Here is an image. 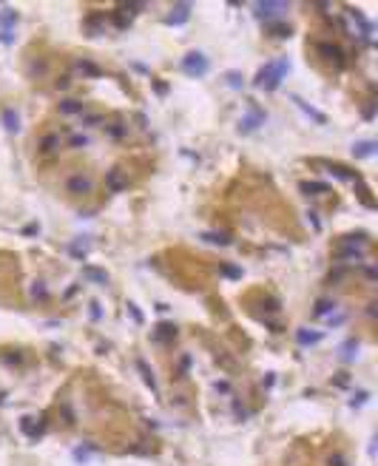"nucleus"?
<instances>
[{"mask_svg":"<svg viewBox=\"0 0 378 466\" xmlns=\"http://www.w3.org/2000/svg\"><path fill=\"white\" fill-rule=\"evenodd\" d=\"M287 71H290V63H287V57H282V60H276V63H267V66L256 74L253 86L265 88V91H276L279 83L285 80V74H287Z\"/></svg>","mask_w":378,"mask_h":466,"instance_id":"f257e3e1","label":"nucleus"},{"mask_svg":"<svg viewBox=\"0 0 378 466\" xmlns=\"http://www.w3.org/2000/svg\"><path fill=\"white\" fill-rule=\"evenodd\" d=\"M182 71L191 74V77H205L211 71V63H208V57L202 51H191L182 57Z\"/></svg>","mask_w":378,"mask_h":466,"instance_id":"f03ea898","label":"nucleus"},{"mask_svg":"<svg viewBox=\"0 0 378 466\" xmlns=\"http://www.w3.org/2000/svg\"><path fill=\"white\" fill-rule=\"evenodd\" d=\"M66 191L71 193V196H88V193L94 191V179L83 171H74L66 179Z\"/></svg>","mask_w":378,"mask_h":466,"instance_id":"7ed1b4c3","label":"nucleus"},{"mask_svg":"<svg viewBox=\"0 0 378 466\" xmlns=\"http://www.w3.org/2000/svg\"><path fill=\"white\" fill-rule=\"evenodd\" d=\"M316 51L321 54L327 63H333V66H338V68L347 63V54H344V48L338 46V43H327L324 40V43H318V46H316Z\"/></svg>","mask_w":378,"mask_h":466,"instance_id":"20e7f679","label":"nucleus"},{"mask_svg":"<svg viewBox=\"0 0 378 466\" xmlns=\"http://www.w3.org/2000/svg\"><path fill=\"white\" fill-rule=\"evenodd\" d=\"M37 151H40V157H54L60 151V134H54V131L43 134L37 140Z\"/></svg>","mask_w":378,"mask_h":466,"instance_id":"39448f33","label":"nucleus"},{"mask_svg":"<svg viewBox=\"0 0 378 466\" xmlns=\"http://www.w3.org/2000/svg\"><path fill=\"white\" fill-rule=\"evenodd\" d=\"M253 9L259 20H273V17H282V12H287V3H256Z\"/></svg>","mask_w":378,"mask_h":466,"instance_id":"423d86ee","label":"nucleus"},{"mask_svg":"<svg viewBox=\"0 0 378 466\" xmlns=\"http://www.w3.org/2000/svg\"><path fill=\"white\" fill-rule=\"evenodd\" d=\"M316 165L327 168V171H330L333 176H338V179H347V182H358V173H356V171H350V168H347V165H341V162H321V160H318Z\"/></svg>","mask_w":378,"mask_h":466,"instance_id":"0eeeda50","label":"nucleus"},{"mask_svg":"<svg viewBox=\"0 0 378 466\" xmlns=\"http://www.w3.org/2000/svg\"><path fill=\"white\" fill-rule=\"evenodd\" d=\"M191 9H193L191 3H177V6L171 9V14L165 17V23H168V26H182V23L191 17Z\"/></svg>","mask_w":378,"mask_h":466,"instance_id":"6e6552de","label":"nucleus"},{"mask_svg":"<svg viewBox=\"0 0 378 466\" xmlns=\"http://www.w3.org/2000/svg\"><path fill=\"white\" fill-rule=\"evenodd\" d=\"M125 185H128V179L122 176V171H117V168H114V171L106 173V188H108L111 193H119Z\"/></svg>","mask_w":378,"mask_h":466,"instance_id":"1a4fd4ad","label":"nucleus"},{"mask_svg":"<svg viewBox=\"0 0 378 466\" xmlns=\"http://www.w3.org/2000/svg\"><path fill=\"white\" fill-rule=\"evenodd\" d=\"M259 122H265V114H262L256 106H253V108H250V114H247L245 120L239 122V131H245V134H247V131H253V128H256Z\"/></svg>","mask_w":378,"mask_h":466,"instance_id":"9d476101","label":"nucleus"},{"mask_svg":"<svg viewBox=\"0 0 378 466\" xmlns=\"http://www.w3.org/2000/svg\"><path fill=\"white\" fill-rule=\"evenodd\" d=\"M20 14L14 9H0V32H14Z\"/></svg>","mask_w":378,"mask_h":466,"instance_id":"9b49d317","label":"nucleus"},{"mask_svg":"<svg viewBox=\"0 0 378 466\" xmlns=\"http://www.w3.org/2000/svg\"><path fill=\"white\" fill-rule=\"evenodd\" d=\"M60 114H66V117H71V114H86V102L83 100H71V97H68V100H60Z\"/></svg>","mask_w":378,"mask_h":466,"instance_id":"f8f14e48","label":"nucleus"},{"mask_svg":"<svg viewBox=\"0 0 378 466\" xmlns=\"http://www.w3.org/2000/svg\"><path fill=\"white\" fill-rule=\"evenodd\" d=\"M154 339L157 341H173L177 339V327L168 324V321H162V324H157V330H154Z\"/></svg>","mask_w":378,"mask_h":466,"instance_id":"ddd939ff","label":"nucleus"},{"mask_svg":"<svg viewBox=\"0 0 378 466\" xmlns=\"http://www.w3.org/2000/svg\"><path fill=\"white\" fill-rule=\"evenodd\" d=\"M3 128L6 131H20V114L14 108H3Z\"/></svg>","mask_w":378,"mask_h":466,"instance_id":"4468645a","label":"nucleus"},{"mask_svg":"<svg viewBox=\"0 0 378 466\" xmlns=\"http://www.w3.org/2000/svg\"><path fill=\"white\" fill-rule=\"evenodd\" d=\"M372 153H375V142L372 140H361L352 145V157H358V160H361V157H372Z\"/></svg>","mask_w":378,"mask_h":466,"instance_id":"2eb2a0df","label":"nucleus"},{"mask_svg":"<svg viewBox=\"0 0 378 466\" xmlns=\"http://www.w3.org/2000/svg\"><path fill=\"white\" fill-rule=\"evenodd\" d=\"M77 71L83 74V77H99V68L94 66L91 60H77Z\"/></svg>","mask_w":378,"mask_h":466,"instance_id":"dca6fc26","label":"nucleus"},{"mask_svg":"<svg viewBox=\"0 0 378 466\" xmlns=\"http://www.w3.org/2000/svg\"><path fill=\"white\" fill-rule=\"evenodd\" d=\"M83 276L91 281H97V284H108V276L103 273V270H97V267H83Z\"/></svg>","mask_w":378,"mask_h":466,"instance_id":"f3484780","label":"nucleus"},{"mask_svg":"<svg viewBox=\"0 0 378 466\" xmlns=\"http://www.w3.org/2000/svg\"><path fill=\"white\" fill-rule=\"evenodd\" d=\"M301 191L305 193H330L327 182H301Z\"/></svg>","mask_w":378,"mask_h":466,"instance_id":"a211bd4d","label":"nucleus"},{"mask_svg":"<svg viewBox=\"0 0 378 466\" xmlns=\"http://www.w3.org/2000/svg\"><path fill=\"white\" fill-rule=\"evenodd\" d=\"M298 344H318V341H321V333H310V330H298Z\"/></svg>","mask_w":378,"mask_h":466,"instance_id":"6ab92c4d","label":"nucleus"},{"mask_svg":"<svg viewBox=\"0 0 378 466\" xmlns=\"http://www.w3.org/2000/svg\"><path fill=\"white\" fill-rule=\"evenodd\" d=\"M114 20H117L119 29H125L128 23H131V14H128V9H125V6H119L117 12H114Z\"/></svg>","mask_w":378,"mask_h":466,"instance_id":"aec40b11","label":"nucleus"},{"mask_svg":"<svg viewBox=\"0 0 378 466\" xmlns=\"http://www.w3.org/2000/svg\"><path fill=\"white\" fill-rule=\"evenodd\" d=\"M202 239L211 242V245H231V239H228L225 233H202Z\"/></svg>","mask_w":378,"mask_h":466,"instance_id":"412c9836","label":"nucleus"},{"mask_svg":"<svg viewBox=\"0 0 378 466\" xmlns=\"http://www.w3.org/2000/svg\"><path fill=\"white\" fill-rule=\"evenodd\" d=\"M68 145H71V148H88V145H91V140H88L86 134H74L71 140H68Z\"/></svg>","mask_w":378,"mask_h":466,"instance_id":"4be33fe9","label":"nucleus"},{"mask_svg":"<svg viewBox=\"0 0 378 466\" xmlns=\"http://www.w3.org/2000/svg\"><path fill=\"white\" fill-rule=\"evenodd\" d=\"M137 367H139V373L145 375V384L151 386V390H157V381H154V373H151V370L145 367V361H137Z\"/></svg>","mask_w":378,"mask_h":466,"instance_id":"5701e85b","label":"nucleus"},{"mask_svg":"<svg viewBox=\"0 0 378 466\" xmlns=\"http://www.w3.org/2000/svg\"><path fill=\"white\" fill-rule=\"evenodd\" d=\"M103 20H106V17H103V14H94V17H88V20H86L88 32H91L94 37H97V34H99V23H103Z\"/></svg>","mask_w":378,"mask_h":466,"instance_id":"b1692460","label":"nucleus"},{"mask_svg":"<svg viewBox=\"0 0 378 466\" xmlns=\"http://www.w3.org/2000/svg\"><path fill=\"white\" fill-rule=\"evenodd\" d=\"M32 296H34V299H40V301H43V299H48V290H46V284H43V281H34V284H32Z\"/></svg>","mask_w":378,"mask_h":466,"instance_id":"393cba45","label":"nucleus"},{"mask_svg":"<svg viewBox=\"0 0 378 466\" xmlns=\"http://www.w3.org/2000/svg\"><path fill=\"white\" fill-rule=\"evenodd\" d=\"M228 86H231V88H242V86H245V77H242L239 71H228Z\"/></svg>","mask_w":378,"mask_h":466,"instance_id":"a878e982","label":"nucleus"},{"mask_svg":"<svg viewBox=\"0 0 378 466\" xmlns=\"http://www.w3.org/2000/svg\"><path fill=\"white\" fill-rule=\"evenodd\" d=\"M330 310H336V301H327V299H321L316 304V316H327Z\"/></svg>","mask_w":378,"mask_h":466,"instance_id":"bb28decb","label":"nucleus"},{"mask_svg":"<svg viewBox=\"0 0 378 466\" xmlns=\"http://www.w3.org/2000/svg\"><path fill=\"white\" fill-rule=\"evenodd\" d=\"M80 117H83V125H99L103 122L99 114H80Z\"/></svg>","mask_w":378,"mask_h":466,"instance_id":"cd10ccee","label":"nucleus"},{"mask_svg":"<svg viewBox=\"0 0 378 466\" xmlns=\"http://www.w3.org/2000/svg\"><path fill=\"white\" fill-rule=\"evenodd\" d=\"M108 134H111V137H122V134H125V125H122V122H114V125H108Z\"/></svg>","mask_w":378,"mask_h":466,"instance_id":"c85d7f7f","label":"nucleus"},{"mask_svg":"<svg viewBox=\"0 0 378 466\" xmlns=\"http://www.w3.org/2000/svg\"><path fill=\"white\" fill-rule=\"evenodd\" d=\"M29 74H32V77H34V74H37V77H40V74H46V63H43V60L32 63V66H29Z\"/></svg>","mask_w":378,"mask_h":466,"instance_id":"c756f323","label":"nucleus"},{"mask_svg":"<svg viewBox=\"0 0 378 466\" xmlns=\"http://www.w3.org/2000/svg\"><path fill=\"white\" fill-rule=\"evenodd\" d=\"M327 466H347V460H344V455H330V458H327Z\"/></svg>","mask_w":378,"mask_h":466,"instance_id":"7c9ffc66","label":"nucleus"},{"mask_svg":"<svg viewBox=\"0 0 378 466\" xmlns=\"http://www.w3.org/2000/svg\"><path fill=\"white\" fill-rule=\"evenodd\" d=\"M352 350H358V341H352V339H350V341L344 344V358H347V361L352 358Z\"/></svg>","mask_w":378,"mask_h":466,"instance_id":"2f4dec72","label":"nucleus"},{"mask_svg":"<svg viewBox=\"0 0 378 466\" xmlns=\"http://www.w3.org/2000/svg\"><path fill=\"white\" fill-rule=\"evenodd\" d=\"M270 32L276 34V37H287V34H290V26H270Z\"/></svg>","mask_w":378,"mask_h":466,"instance_id":"473e14b6","label":"nucleus"},{"mask_svg":"<svg viewBox=\"0 0 378 466\" xmlns=\"http://www.w3.org/2000/svg\"><path fill=\"white\" fill-rule=\"evenodd\" d=\"M344 319H347L344 313H338V316H330V321H327V324H330V327H338V324H344Z\"/></svg>","mask_w":378,"mask_h":466,"instance_id":"72a5a7b5","label":"nucleus"},{"mask_svg":"<svg viewBox=\"0 0 378 466\" xmlns=\"http://www.w3.org/2000/svg\"><path fill=\"white\" fill-rule=\"evenodd\" d=\"M222 273L231 276V279H239V276H242V270H236V267H222Z\"/></svg>","mask_w":378,"mask_h":466,"instance_id":"f704fd0d","label":"nucleus"},{"mask_svg":"<svg viewBox=\"0 0 378 466\" xmlns=\"http://www.w3.org/2000/svg\"><path fill=\"white\" fill-rule=\"evenodd\" d=\"M307 216H310V225L316 227V230H321V222H318V216H316V213H307Z\"/></svg>","mask_w":378,"mask_h":466,"instance_id":"c9c22d12","label":"nucleus"},{"mask_svg":"<svg viewBox=\"0 0 378 466\" xmlns=\"http://www.w3.org/2000/svg\"><path fill=\"white\" fill-rule=\"evenodd\" d=\"M54 86H57V88H68V86H71V80H68V77H60V80L54 83Z\"/></svg>","mask_w":378,"mask_h":466,"instance_id":"e433bc0d","label":"nucleus"},{"mask_svg":"<svg viewBox=\"0 0 378 466\" xmlns=\"http://www.w3.org/2000/svg\"><path fill=\"white\" fill-rule=\"evenodd\" d=\"M128 310H131V316H134V321H142V316H139V310L134 304H128Z\"/></svg>","mask_w":378,"mask_h":466,"instance_id":"4c0bfd02","label":"nucleus"},{"mask_svg":"<svg viewBox=\"0 0 378 466\" xmlns=\"http://www.w3.org/2000/svg\"><path fill=\"white\" fill-rule=\"evenodd\" d=\"M91 319H99V304L97 301H91Z\"/></svg>","mask_w":378,"mask_h":466,"instance_id":"58836bf2","label":"nucleus"}]
</instances>
